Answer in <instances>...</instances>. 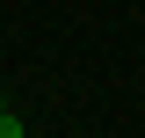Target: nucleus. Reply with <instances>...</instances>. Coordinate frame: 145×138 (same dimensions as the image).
Masks as SVG:
<instances>
[{"instance_id":"nucleus-1","label":"nucleus","mask_w":145,"mask_h":138,"mask_svg":"<svg viewBox=\"0 0 145 138\" xmlns=\"http://www.w3.org/2000/svg\"><path fill=\"white\" fill-rule=\"evenodd\" d=\"M0 138H22V116H7V102H0Z\"/></svg>"}]
</instances>
